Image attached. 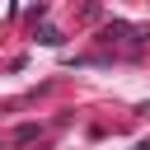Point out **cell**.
Returning <instances> with one entry per match:
<instances>
[{
	"instance_id": "6da1fadb",
	"label": "cell",
	"mask_w": 150,
	"mask_h": 150,
	"mask_svg": "<svg viewBox=\"0 0 150 150\" xmlns=\"http://www.w3.org/2000/svg\"><path fill=\"white\" fill-rule=\"evenodd\" d=\"M38 42H42V47H61L66 38H61V28H52V23H42V28H38Z\"/></svg>"
}]
</instances>
